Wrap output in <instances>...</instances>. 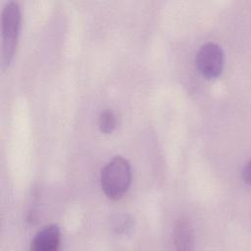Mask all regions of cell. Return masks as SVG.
Instances as JSON below:
<instances>
[{
	"label": "cell",
	"instance_id": "1",
	"mask_svg": "<svg viewBox=\"0 0 251 251\" xmlns=\"http://www.w3.org/2000/svg\"><path fill=\"white\" fill-rule=\"evenodd\" d=\"M100 182L108 198L121 199L128 190L131 182L129 163L120 156L113 158L101 170Z\"/></svg>",
	"mask_w": 251,
	"mask_h": 251
},
{
	"label": "cell",
	"instance_id": "2",
	"mask_svg": "<svg viewBox=\"0 0 251 251\" xmlns=\"http://www.w3.org/2000/svg\"><path fill=\"white\" fill-rule=\"evenodd\" d=\"M20 26V5L15 1H10L4 6L1 15L2 67H7L13 59L15 50L17 48Z\"/></svg>",
	"mask_w": 251,
	"mask_h": 251
},
{
	"label": "cell",
	"instance_id": "3",
	"mask_svg": "<svg viewBox=\"0 0 251 251\" xmlns=\"http://www.w3.org/2000/svg\"><path fill=\"white\" fill-rule=\"evenodd\" d=\"M196 66L200 74L207 78H215L224 69V52L215 42L202 45L196 55Z\"/></svg>",
	"mask_w": 251,
	"mask_h": 251
},
{
	"label": "cell",
	"instance_id": "4",
	"mask_svg": "<svg viewBox=\"0 0 251 251\" xmlns=\"http://www.w3.org/2000/svg\"><path fill=\"white\" fill-rule=\"evenodd\" d=\"M61 243V231L55 225L40 229L32 239L31 249L34 251H54Z\"/></svg>",
	"mask_w": 251,
	"mask_h": 251
},
{
	"label": "cell",
	"instance_id": "5",
	"mask_svg": "<svg viewBox=\"0 0 251 251\" xmlns=\"http://www.w3.org/2000/svg\"><path fill=\"white\" fill-rule=\"evenodd\" d=\"M192 228L186 220H180L175 229V244L178 250H189L192 245Z\"/></svg>",
	"mask_w": 251,
	"mask_h": 251
},
{
	"label": "cell",
	"instance_id": "6",
	"mask_svg": "<svg viewBox=\"0 0 251 251\" xmlns=\"http://www.w3.org/2000/svg\"><path fill=\"white\" fill-rule=\"evenodd\" d=\"M98 125L100 129L105 132V133H109L112 132L117 125V119L115 114L110 111V110H106L103 111L98 119Z\"/></svg>",
	"mask_w": 251,
	"mask_h": 251
},
{
	"label": "cell",
	"instance_id": "7",
	"mask_svg": "<svg viewBox=\"0 0 251 251\" xmlns=\"http://www.w3.org/2000/svg\"><path fill=\"white\" fill-rule=\"evenodd\" d=\"M242 176L244 178V180L246 181V183H249V179H250V170H249V164H246L245 168L242 171Z\"/></svg>",
	"mask_w": 251,
	"mask_h": 251
}]
</instances>
